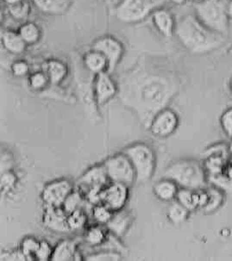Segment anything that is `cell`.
Masks as SVG:
<instances>
[{
    "label": "cell",
    "instance_id": "obj_1",
    "mask_svg": "<svg viewBox=\"0 0 232 261\" xmlns=\"http://www.w3.org/2000/svg\"><path fill=\"white\" fill-rule=\"evenodd\" d=\"M178 90L175 79L157 70L139 67L126 76L120 83V96L127 106L138 111L146 120L165 109ZM150 125V124H149Z\"/></svg>",
    "mask_w": 232,
    "mask_h": 261
},
{
    "label": "cell",
    "instance_id": "obj_2",
    "mask_svg": "<svg viewBox=\"0 0 232 261\" xmlns=\"http://www.w3.org/2000/svg\"><path fill=\"white\" fill-rule=\"evenodd\" d=\"M179 42L191 53L201 55L220 47L224 36L211 30L193 15L182 17L175 27Z\"/></svg>",
    "mask_w": 232,
    "mask_h": 261
},
{
    "label": "cell",
    "instance_id": "obj_3",
    "mask_svg": "<svg viewBox=\"0 0 232 261\" xmlns=\"http://www.w3.org/2000/svg\"><path fill=\"white\" fill-rule=\"evenodd\" d=\"M164 177L174 181L181 188L204 189L208 184L204 166L194 160H179L173 162L164 172Z\"/></svg>",
    "mask_w": 232,
    "mask_h": 261
},
{
    "label": "cell",
    "instance_id": "obj_4",
    "mask_svg": "<svg viewBox=\"0 0 232 261\" xmlns=\"http://www.w3.org/2000/svg\"><path fill=\"white\" fill-rule=\"evenodd\" d=\"M226 0H204L195 3L197 17L211 30L226 36L229 30V16Z\"/></svg>",
    "mask_w": 232,
    "mask_h": 261
},
{
    "label": "cell",
    "instance_id": "obj_5",
    "mask_svg": "<svg viewBox=\"0 0 232 261\" xmlns=\"http://www.w3.org/2000/svg\"><path fill=\"white\" fill-rule=\"evenodd\" d=\"M123 153L129 157L137 174V183L150 180L156 170V154L151 147L145 143H136L126 147Z\"/></svg>",
    "mask_w": 232,
    "mask_h": 261
},
{
    "label": "cell",
    "instance_id": "obj_6",
    "mask_svg": "<svg viewBox=\"0 0 232 261\" xmlns=\"http://www.w3.org/2000/svg\"><path fill=\"white\" fill-rule=\"evenodd\" d=\"M166 0H122L115 13L119 21L126 23L138 22L160 9Z\"/></svg>",
    "mask_w": 232,
    "mask_h": 261
},
{
    "label": "cell",
    "instance_id": "obj_7",
    "mask_svg": "<svg viewBox=\"0 0 232 261\" xmlns=\"http://www.w3.org/2000/svg\"><path fill=\"white\" fill-rule=\"evenodd\" d=\"M104 166L111 183L123 184L130 187L137 182L134 167L129 157L123 152L109 157L105 161Z\"/></svg>",
    "mask_w": 232,
    "mask_h": 261
},
{
    "label": "cell",
    "instance_id": "obj_8",
    "mask_svg": "<svg viewBox=\"0 0 232 261\" xmlns=\"http://www.w3.org/2000/svg\"><path fill=\"white\" fill-rule=\"evenodd\" d=\"M73 190V184L68 179H56L45 186L42 192V199L45 205L62 207Z\"/></svg>",
    "mask_w": 232,
    "mask_h": 261
},
{
    "label": "cell",
    "instance_id": "obj_9",
    "mask_svg": "<svg viewBox=\"0 0 232 261\" xmlns=\"http://www.w3.org/2000/svg\"><path fill=\"white\" fill-rule=\"evenodd\" d=\"M179 126V117L175 111L165 108L159 111L150 122L151 133L159 138H165L174 133Z\"/></svg>",
    "mask_w": 232,
    "mask_h": 261
},
{
    "label": "cell",
    "instance_id": "obj_10",
    "mask_svg": "<svg viewBox=\"0 0 232 261\" xmlns=\"http://www.w3.org/2000/svg\"><path fill=\"white\" fill-rule=\"evenodd\" d=\"M92 49L103 54L109 63L107 72L110 74L114 71L123 53V45L118 40L112 36H103L96 40L92 44Z\"/></svg>",
    "mask_w": 232,
    "mask_h": 261
},
{
    "label": "cell",
    "instance_id": "obj_11",
    "mask_svg": "<svg viewBox=\"0 0 232 261\" xmlns=\"http://www.w3.org/2000/svg\"><path fill=\"white\" fill-rule=\"evenodd\" d=\"M129 198V186L121 183H111L102 191L101 203L113 212L124 208Z\"/></svg>",
    "mask_w": 232,
    "mask_h": 261
},
{
    "label": "cell",
    "instance_id": "obj_12",
    "mask_svg": "<svg viewBox=\"0 0 232 261\" xmlns=\"http://www.w3.org/2000/svg\"><path fill=\"white\" fill-rule=\"evenodd\" d=\"M110 181L107 175L106 167L102 165H97L87 170L77 181V186L81 192L86 193L87 191L93 188L104 189L109 185Z\"/></svg>",
    "mask_w": 232,
    "mask_h": 261
},
{
    "label": "cell",
    "instance_id": "obj_13",
    "mask_svg": "<svg viewBox=\"0 0 232 261\" xmlns=\"http://www.w3.org/2000/svg\"><path fill=\"white\" fill-rule=\"evenodd\" d=\"M42 223L48 229L56 233L71 232L67 223V214L62 207L45 205Z\"/></svg>",
    "mask_w": 232,
    "mask_h": 261
},
{
    "label": "cell",
    "instance_id": "obj_14",
    "mask_svg": "<svg viewBox=\"0 0 232 261\" xmlns=\"http://www.w3.org/2000/svg\"><path fill=\"white\" fill-rule=\"evenodd\" d=\"M118 88L111 78L109 72H103L97 74L95 81V97L98 106H103L114 97Z\"/></svg>",
    "mask_w": 232,
    "mask_h": 261
},
{
    "label": "cell",
    "instance_id": "obj_15",
    "mask_svg": "<svg viewBox=\"0 0 232 261\" xmlns=\"http://www.w3.org/2000/svg\"><path fill=\"white\" fill-rule=\"evenodd\" d=\"M153 22L157 31L166 37H171L173 32H175V22L168 10L160 8L154 11L153 12Z\"/></svg>",
    "mask_w": 232,
    "mask_h": 261
},
{
    "label": "cell",
    "instance_id": "obj_16",
    "mask_svg": "<svg viewBox=\"0 0 232 261\" xmlns=\"http://www.w3.org/2000/svg\"><path fill=\"white\" fill-rule=\"evenodd\" d=\"M132 222V216L128 211H124L123 208L121 211L114 212L112 218L106 225L114 236L121 237L128 230Z\"/></svg>",
    "mask_w": 232,
    "mask_h": 261
},
{
    "label": "cell",
    "instance_id": "obj_17",
    "mask_svg": "<svg viewBox=\"0 0 232 261\" xmlns=\"http://www.w3.org/2000/svg\"><path fill=\"white\" fill-rule=\"evenodd\" d=\"M179 190V186L174 181L165 177L154 184L153 188L154 195L163 202L175 200Z\"/></svg>",
    "mask_w": 232,
    "mask_h": 261
},
{
    "label": "cell",
    "instance_id": "obj_18",
    "mask_svg": "<svg viewBox=\"0 0 232 261\" xmlns=\"http://www.w3.org/2000/svg\"><path fill=\"white\" fill-rule=\"evenodd\" d=\"M40 11L48 15H62L70 8L73 0H31Z\"/></svg>",
    "mask_w": 232,
    "mask_h": 261
},
{
    "label": "cell",
    "instance_id": "obj_19",
    "mask_svg": "<svg viewBox=\"0 0 232 261\" xmlns=\"http://www.w3.org/2000/svg\"><path fill=\"white\" fill-rule=\"evenodd\" d=\"M84 64L90 72L93 73H100L107 72L109 63L107 57L99 51L92 49L87 52L84 56Z\"/></svg>",
    "mask_w": 232,
    "mask_h": 261
},
{
    "label": "cell",
    "instance_id": "obj_20",
    "mask_svg": "<svg viewBox=\"0 0 232 261\" xmlns=\"http://www.w3.org/2000/svg\"><path fill=\"white\" fill-rule=\"evenodd\" d=\"M43 72L48 76L49 82L54 85L62 83L66 78L67 67L62 61L58 60H49L43 64Z\"/></svg>",
    "mask_w": 232,
    "mask_h": 261
},
{
    "label": "cell",
    "instance_id": "obj_21",
    "mask_svg": "<svg viewBox=\"0 0 232 261\" xmlns=\"http://www.w3.org/2000/svg\"><path fill=\"white\" fill-rule=\"evenodd\" d=\"M76 252H77V242L75 240H63L54 248L51 260H73Z\"/></svg>",
    "mask_w": 232,
    "mask_h": 261
},
{
    "label": "cell",
    "instance_id": "obj_22",
    "mask_svg": "<svg viewBox=\"0 0 232 261\" xmlns=\"http://www.w3.org/2000/svg\"><path fill=\"white\" fill-rule=\"evenodd\" d=\"M1 40L4 47L10 53L19 55L25 50L27 44L18 32L12 31H3L1 35Z\"/></svg>",
    "mask_w": 232,
    "mask_h": 261
},
{
    "label": "cell",
    "instance_id": "obj_23",
    "mask_svg": "<svg viewBox=\"0 0 232 261\" xmlns=\"http://www.w3.org/2000/svg\"><path fill=\"white\" fill-rule=\"evenodd\" d=\"M229 161V157L220 155V154L205 156L203 166L207 172V176L214 175V174L224 172Z\"/></svg>",
    "mask_w": 232,
    "mask_h": 261
},
{
    "label": "cell",
    "instance_id": "obj_24",
    "mask_svg": "<svg viewBox=\"0 0 232 261\" xmlns=\"http://www.w3.org/2000/svg\"><path fill=\"white\" fill-rule=\"evenodd\" d=\"M190 211L181 204L178 201H173L168 207L167 216L169 221L174 225H179L186 222L189 217Z\"/></svg>",
    "mask_w": 232,
    "mask_h": 261
},
{
    "label": "cell",
    "instance_id": "obj_25",
    "mask_svg": "<svg viewBox=\"0 0 232 261\" xmlns=\"http://www.w3.org/2000/svg\"><path fill=\"white\" fill-rule=\"evenodd\" d=\"M198 191L181 188L178 192L175 200L178 201L181 204L188 208L190 212L195 211L196 208H199Z\"/></svg>",
    "mask_w": 232,
    "mask_h": 261
},
{
    "label": "cell",
    "instance_id": "obj_26",
    "mask_svg": "<svg viewBox=\"0 0 232 261\" xmlns=\"http://www.w3.org/2000/svg\"><path fill=\"white\" fill-rule=\"evenodd\" d=\"M20 36L26 44H35L39 42L42 33L41 30L35 22H28L23 23L18 31Z\"/></svg>",
    "mask_w": 232,
    "mask_h": 261
},
{
    "label": "cell",
    "instance_id": "obj_27",
    "mask_svg": "<svg viewBox=\"0 0 232 261\" xmlns=\"http://www.w3.org/2000/svg\"><path fill=\"white\" fill-rule=\"evenodd\" d=\"M207 191L209 193V200L207 206L203 208V211L205 213H213L218 208H220L222 204L224 203L225 193L213 186H210L209 188H207Z\"/></svg>",
    "mask_w": 232,
    "mask_h": 261
},
{
    "label": "cell",
    "instance_id": "obj_28",
    "mask_svg": "<svg viewBox=\"0 0 232 261\" xmlns=\"http://www.w3.org/2000/svg\"><path fill=\"white\" fill-rule=\"evenodd\" d=\"M7 6L10 15L17 21H25L31 14V3L28 0H22L18 3L9 5Z\"/></svg>",
    "mask_w": 232,
    "mask_h": 261
},
{
    "label": "cell",
    "instance_id": "obj_29",
    "mask_svg": "<svg viewBox=\"0 0 232 261\" xmlns=\"http://www.w3.org/2000/svg\"><path fill=\"white\" fill-rule=\"evenodd\" d=\"M208 183L211 186L220 190L225 194L232 193V179L224 172L214 174V175L207 176Z\"/></svg>",
    "mask_w": 232,
    "mask_h": 261
},
{
    "label": "cell",
    "instance_id": "obj_30",
    "mask_svg": "<svg viewBox=\"0 0 232 261\" xmlns=\"http://www.w3.org/2000/svg\"><path fill=\"white\" fill-rule=\"evenodd\" d=\"M67 223L71 232L81 230L87 225V216L82 208H78L67 215Z\"/></svg>",
    "mask_w": 232,
    "mask_h": 261
},
{
    "label": "cell",
    "instance_id": "obj_31",
    "mask_svg": "<svg viewBox=\"0 0 232 261\" xmlns=\"http://www.w3.org/2000/svg\"><path fill=\"white\" fill-rule=\"evenodd\" d=\"M84 201V197L80 190H73L68 197L66 198L62 204V208L67 215L70 214L73 211L81 208L82 203Z\"/></svg>",
    "mask_w": 232,
    "mask_h": 261
},
{
    "label": "cell",
    "instance_id": "obj_32",
    "mask_svg": "<svg viewBox=\"0 0 232 261\" xmlns=\"http://www.w3.org/2000/svg\"><path fill=\"white\" fill-rule=\"evenodd\" d=\"M107 240L106 233L103 228L95 226L92 228H88L86 234H85V241L87 244L91 245L92 247H97L102 244Z\"/></svg>",
    "mask_w": 232,
    "mask_h": 261
},
{
    "label": "cell",
    "instance_id": "obj_33",
    "mask_svg": "<svg viewBox=\"0 0 232 261\" xmlns=\"http://www.w3.org/2000/svg\"><path fill=\"white\" fill-rule=\"evenodd\" d=\"M113 213H114L113 211H111L107 206L102 203L94 205L92 208L93 219L99 224H107L112 218Z\"/></svg>",
    "mask_w": 232,
    "mask_h": 261
},
{
    "label": "cell",
    "instance_id": "obj_34",
    "mask_svg": "<svg viewBox=\"0 0 232 261\" xmlns=\"http://www.w3.org/2000/svg\"><path fill=\"white\" fill-rule=\"evenodd\" d=\"M40 242L37 241L34 237H25L22 240L20 246V249L22 253H24V255L28 258L29 260L35 258V254L37 253V251L39 248Z\"/></svg>",
    "mask_w": 232,
    "mask_h": 261
},
{
    "label": "cell",
    "instance_id": "obj_35",
    "mask_svg": "<svg viewBox=\"0 0 232 261\" xmlns=\"http://www.w3.org/2000/svg\"><path fill=\"white\" fill-rule=\"evenodd\" d=\"M30 86L35 91H41L44 89L46 86H48L49 82L48 76L43 71L42 72H34L29 79Z\"/></svg>",
    "mask_w": 232,
    "mask_h": 261
},
{
    "label": "cell",
    "instance_id": "obj_36",
    "mask_svg": "<svg viewBox=\"0 0 232 261\" xmlns=\"http://www.w3.org/2000/svg\"><path fill=\"white\" fill-rule=\"evenodd\" d=\"M121 259L122 255L115 251H102L90 254L86 258V260L88 261H119Z\"/></svg>",
    "mask_w": 232,
    "mask_h": 261
},
{
    "label": "cell",
    "instance_id": "obj_37",
    "mask_svg": "<svg viewBox=\"0 0 232 261\" xmlns=\"http://www.w3.org/2000/svg\"><path fill=\"white\" fill-rule=\"evenodd\" d=\"M17 176L15 175L13 172H11V170L2 172L1 181H0L2 193L10 192L14 187L15 185L17 183Z\"/></svg>",
    "mask_w": 232,
    "mask_h": 261
},
{
    "label": "cell",
    "instance_id": "obj_38",
    "mask_svg": "<svg viewBox=\"0 0 232 261\" xmlns=\"http://www.w3.org/2000/svg\"><path fill=\"white\" fill-rule=\"evenodd\" d=\"M53 251L54 248L47 241H40L39 248L35 254V259L39 261L51 260Z\"/></svg>",
    "mask_w": 232,
    "mask_h": 261
},
{
    "label": "cell",
    "instance_id": "obj_39",
    "mask_svg": "<svg viewBox=\"0 0 232 261\" xmlns=\"http://www.w3.org/2000/svg\"><path fill=\"white\" fill-rule=\"evenodd\" d=\"M220 124L224 134L229 138L232 137V107L224 111L220 117Z\"/></svg>",
    "mask_w": 232,
    "mask_h": 261
},
{
    "label": "cell",
    "instance_id": "obj_40",
    "mask_svg": "<svg viewBox=\"0 0 232 261\" xmlns=\"http://www.w3.org/2000/svg\"><path fill=\"white\" fill-rule=\"evenodd\" d=\"M212 154H220V155L227 156L230 157V152H229V145L224 144V143H218V144L213 145L210 147H208L207 150L203 153V155H212Z\"/></svg>",
    "mask_w": 232,
    "mask_h": 261
},
{
    "label": "cell",
    "instance_id": "obj_41",
    "mask_svg": "<svg viewBox=\"0 0 232 261\" xmlns=\"http://www.w3.org/2000/svg\"><path fill=\"white\" fill-rule=\"evenodd\" d=\"M30 67L28 63L23 61H15L11 66V72L16 77H23L28 74Z\"/></svg>",
    "mask_w": 232,
    "mask_h": 261
},
{
    "label": "cell",
    "instance_id": "obj_42",
    "mask_svg": "<svg viewBox=\"0 0 232 261\" xmlns=\"http://www.w3.org/2000/svg\"><path fill=\"white\" fill-rule=\"evenodd\" d=\"M4 256L1 258V260H12V261H24L29 260L28 258L24 255V253H22L21 249L17 251H12L9 253H4L1 254Z\"/></svg>",
    "mask_w": 232,
    "mask_h": 261
},
{
    "label": "cell",
    "instance_id": "obj_43",
    "mask_svg": "<svg viewBox=\"0 0 232 261\" xmlns=\"http://www.w3.org/2000/svg\"><path fill=\"white\" fill-rule=\"evenodd\" d=\"M224 173H225L229 178H231L232 179V161H229V163L227 164L225 170H224Z\"/></svg>",
    "mask_w": 232,
    "mask_h": 261
},
{
    "label": "cell",
    "instance_id": "obj_44",
    "mask_svg": "<svg viewBox=\"0 0 232 261\" xmlns=\"http://www.w3.org/2000/svg\"><path fill=\"white\" fill-rule=\"evenodd\" d=\"M227 13L229 18H232V0H229L227 3Z\"/></svg>",
    "mask_w": 232,
    "mask_h": 261
},
{
    "label": "cell",
    "instance_id": "obj_45",
    "mask_svg": "<svg viewBox=\"0 0 232 261\" xmlns=\"http://www.w3.org/2000/svg\"><path fill=\"white\" fill-rule=\"evenodd\" d=\"M6 4H7V6L9 5H13V4L18 3L20 1H22V0H4Z\"/></svg>",
    "mask_w": 232,
    "mask_h": 261
},
{
    "label": "cell",
    "instance_id": "obj_46",
    "mask_svg": "<svg viewBox=\"0 0 232 261\" xmlns=\"http://www.w3.org/2000/svg\"><path fill=\"white\" fill-rule=\"evenodd\" d=\"M171 2H173V4H176V5H182L184 4L187 0H170Z\"/></svg>",
    "mask_w": 232,
    "mask_h": 261
},
{
    "label": "cell",
    "instance_id": "obj_47",
    "mask_svg": "<svg viewBox=\"0 0 232 261\" xmlns=\"http://www.w3.org/2000/svg\"><path fill=\"white\" fill-rule=\"evenodd\" d=\"M229 152H230V153H232V137H231V138H230V142H229Z\"/></svg>",
    "mask_w": 232,
    "mask_h": 261
},
{
    "label": "cell",
    "instance_id": "obj_48",
    "mask_svg": "<svg viewBox=\"0 0 232 261\" xmlns=\"http://www.w3.org/2000/svg\"><path fill=\"white\" fill-rule=\"evenodd\" d=\"M195 3H200L202 1H204V0H193Z\"/></svg>",
    "mask_w": 232,
    "mask_h": 261
},
{
    "label": "cell",
    "instance_id": "obj_49",
    "mask_svg": "<svg viewBox=\"0 0 232 261\" xmlns=\"http://www.w3.org/2000/svg\"><path fill=\"white\" fill-rule=\"evenodd\" d=\"M229 161H232V153H230V157H229Z\"/></svg>",
    "mask_w": 232,
    "mask_h": 261
},
{
    "label": "cell",
    "instance_id": "obj_50",
    "mask_svg": "<svg viewBox=\"0 0 232 261\" xmlns=\"http://www.w3.org/2000/svg\"><path fill=\"white\" fill-rule=\"evenodd\" d=\"M231 90H232V82H231Z\"/></svg>",
    "mask_w": 232,
    "mask_h": 261
}]
</instances>
